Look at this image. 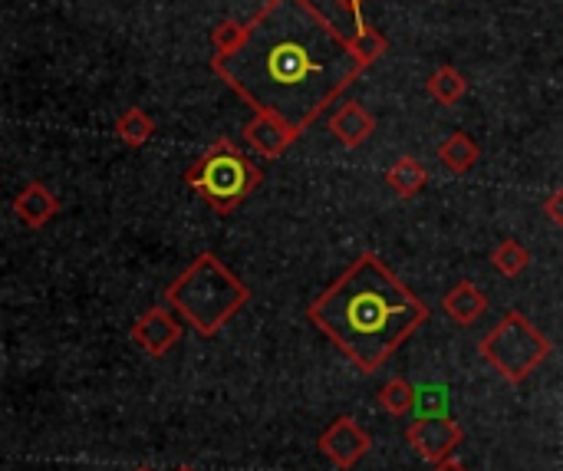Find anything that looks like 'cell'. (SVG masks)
Returning a JSON list of instances; mask_svg holds the SVG:
<instances>
[{"label": "cell", "instance_id": "6", "mask_svg": "<svg viewBox=\"0 0 563 471\" xmlns=\"http://www.w3.org/2000/svg\"><path fill=\"white\" fill-rule=\"evenodd\" d=\"M409 446L416 449V456L429 465H439L445 459H452V452L462 446L465 432L459 423H452L449 416H419L409 432H406Z\"/></svg>", "mask_w": 563, "mask_h": 471}, {"label": "cell", "instance_id": "2", "mask_svg": "<svg viewBox=\"0 0 563 471\" xmlns=\"http://www.w3.org/2000/svg\"><path fill=\"white\" fill-rule=\"evenodd\" d=\"M307 317L360 373H376L429 320V307L376 254H363Z\"/></svg>", "mask_w": 563, "mask_h": 471}, {"label": "cell", "instance_id": "21", "mask_svg": "<svg viewBox=\"0 0 563 471\" xmlns=\"http://www.w3.org/2000/svg\"><path fill=\"white\" fill-rule=\"evenodd\" d=\"M363 3H366V0H333V7L343 13L346 33H356V30L366 26V20H363Z\"/></svg>", "mask_w": 563, "mask_h": 471}, {"label": "cell", "instance_id": "5", "mask_svg": "<svg viewBox=\"0 0 563 471\" xmlns=\"http://www.w3.org/2000/svg\"><path fill=\"white\" fill-rule=\"evenodd\" d=\"M478 353L501 380L518 386L551 357V343L525 314L511 310L492 333L482 337Z\"/></svg>", "mask_w": 563, "mask_h": 471}, {"label": "cell", "instance_id": "20", "mask_svg": "<svg viewBox=\"0 0 563 471\" xmlns=\"http://www.w3.org/2000/svg\"><path fill=\"white\" fill-rule=\"evenodd\" d=\"M350 40H353V50H356V56L363 59V66L369 69L383 53H386V36L376 30V26H363V30H356V33H350Z\"/></svg>", "mask_w": 563, "mask_h": 471}, {"label": "cell", "instance_id": "10", "mask_svg": "<svg viewBox=\"0 0 563 471\" xmlns=\"http://www.w3.org/2000/svg\"><path fill=\"white\" fill-rule=\"evenodd\" d=\"M330 132H333V139L343 142L346 149H360V145L376 132V116H373L363 102L346 99L343 106L333 109V116H330Z\"/></svg>", "mask_w": 563, "mask_h": 471}, {"label": "cell", "instance_id": "13", "mask_svg": "<svg viewBox=\"0 0 563 471\" xmlns=\"http://www.w3.org/2000/svg\"><path fill=\"white\" fill-rule=\"evenodd\" d=\"M482 149L468 132H452L442 145H439V162L452 172V175H465L478 165Z\"/></svg>", "mask_w": 563, "mask_h": 471}, {"label": "cell", "instance_id": "23", "mask_svg": "<svg viewBox=\"0 0 563 471\" xmlns=\"http://www.w3.org/2000/svg\"><path fill=\"white\" fill-rule=\"evenodd\" d=\"M432 471H468V465H465V462H459V459H445V462L432 465Z\"/></svg>", "mask_w": 563, "mask_h": 471}, {"label": "cell", "instance_id": "17", "mask_svg": "<svg viewBox=\"0 0 563 471\" xmlns=\"http://www.w3.org/2000/svg\"><path fill=\"white\" fill-rule=\"evenodd\" d=\"M528 264H531V251H528L521 241H515V238L501 241V244L492 251V267H495L501 277H521V274L528 271Z\"/></svg>", "mask_w": 563, "mask_h": 471}, {"label": "cell", "instance_id": "22", "mask_svg": "<svg viewBox=\"0 0 563 471\" xmlns=\"http://www.w3.org/2000/svg\"><path fill=\"white\" fill-rule=\"evenodd\" d=\"M544 215H548V221H554L558 228H563V188H558V191L544 201Z\"/></svg>", "mask_w": 563, "mask_h": 471}, {"label": "cell", "instance_id": "19", "mask_svg": "<svg viewBox=\"0 0 563 471\" xmlns=\"http://www.w3.org/2000/svg\"><path fill=\"white\" fill-rule=\"evenodd\" d=\"M244 36H247V23H241V20H221L214 26V33H211V59L234 53L244 43Z\"/></svg>", "mask_w": 563, "mask_h": 471}, {"label": "cell", "instance_id": "14", "mask_svg": "<svg viewBox=\"0 0 563 471\" xmlns=\"http://www.w3.org/2000/svg\"><path fill=\"white\" fill-rule=\"evenodd\" d=\"M429 182V172L419 158L412 155H402L389 172H386V185L399 195V198H416Z\"/></svg>", "mask_w": 563, "mask_h": 471}, {"label": "cell", "instance_id": "3", "mask_svg": "<svg viewBox=\"0 0 563 471\" xmlns=\"http://www.w3.org/2000/svg\"><path fill=\"white\" fill-rule=\"evenodd\" d=\"M165 300L172 310L185 317L188 327H195V333L214 337L251 304V291L238 274H231L221 264L218 254L208 251V254H198L168 284Z\"/></svg>", "mask_w": 563, "mask_h": 471}, {"label": "cell", "instance_id": "7", "mask_svg": "<svg viewBox=\"0 0 563 471\" xmlns=\"http://www.w3.org/2000/svg\"><path fill=\"white\" fill-rule=\"evenodd\" d=\"M317 446L336 469H353L373 449V439L353 416H340L320 432Z\"/></svg>", "mask_w": 563, "mask_h": 471}, {"label": "cell", "instance_id": "18", "mask_svg": "<svg viewBox=\"0 0 563 471\" xmlns=\"http://www.w3.org/2000/svg\"><path fill=\"white\" fill-rule=\"evenodd\" d=\"M379 403L389 416H406L419 406V390L409 380H389L379 390Z\"/></svg>", "mask_w": 563, "mask_h": 471}, {"label": "cell", "instance_id": "9", "mask_svg": "<svg viewBox=\"0 0 563 471\" xmlns=\"http://www.w3.org/2000/svg\"><path fill=\"white\" fill-rule=\"evenodd\" d=\"M132 340L148 353V357H165L175 350V343L181 340V324L165 310V307H152L148 314L139 317V324L132 327Z\"/></svg>", "mask_w": 563, "mask_h": 471}, {"label": "cell", "instance_id": "8", "mask_svg": "<svg viewBox=\"0 0 563 471\" xmlns=\"http://www.w3.org/2000/svg\"><path fill=\"white\" fill-rule=\"evenodd\" d=\"M297 135H300V129H294L287 119H280L274 112H254L244 125V142L264 158H280L297 142Z\"/></svg>", "mask_w": 563, "mask_h": 471}, {"label": "cell", "instance_id": "16", "mask_svg": "<svg viewBox=\"0 0 563 471\" xmlns=\"http://www.w3.org/2000/svg\"><path fill=\"white\" fill-rule=\"evenodd\" d=\"M426 89H429V96L439 102V106H455V102H462L465 99V92H468V79L455 69V66H439L432 76H429V83H426Z\"/></svg>", "mask_w": 563, "mask_h": 471}, {"label": "cell", "instance_id": "4", "mask_svg": "<svg viewBox=\"0 0 563 471\" xmlns=\"http://www.w3.org/2000/svg\"><path fill=\"white\" fill-rule=\"evenodd\" d=\"M261 182H264V168L254 158H247L231 139H218L185 172V185L221 218L238 211V205H244Z\"/></svg>", "mask_w": 563, "mask_h": 471}, {"label": "cell", "instance_id": "12", "mask_svg": "<svg viewBox=\"0 0 563 471\" xmlns=\"http://www.w3.org/2000/svg\"><path fill=\"white\" fill-rule=\"evenodd\" d=\"M13 211L26 228H43L59 211V198L43 182H26L13 198Z\"/></svg>", "mask_w": 563, "mask_h": 471}, {"label": "cell", "instance_id": "15", "mask_svg": "<svg viewBox=\"0 0 563 471\" xmlns=\"http://www.w3.org/2000/svg\"><path fill=\"white\" fill-rule=\"evenodd\" d=\"M115 135L129 145V149H142L152 135H155V119L142 109V106H129L119 112L115 119Z\"/></svg>", "mask_w": 563, "mask_h": 471}, {"label": "cell", "instance_id": "25", "mask_svg": "<svg viewBox=\"0 0 563 471\" xmlns=\"http://www.w3.org/2000/svg\"><path fill=\"white\" fill-rule=\"evenodd\" d=\"M178 471H198V469H178Z\"/></svg>", "mask_w": 563, "mask_h": 471}, {"label": "cell", "instance_id": "1", "mask_svg": "<svg viewBox=\"0 0 563 471\" xmlns=\"http://www.w3.org/2000/svg\"><path fill=\"white\" fill-rule=\"evenodd\" d=\"M211 69L254 112H274L300 132L366 73L350 33L313 0H264L244 43L211 59Z\"/></svg>", "mask_w": 563, "mask_h": 471}, {"label": "cell", "instance_id": "11", "mask_svg": "<svg viewBox=\"0 0 563 471\" xmlns=\"http://www.w3.org/2000/svg\"><path fill=\"white\" fill-rule=\"evenodd\" d=\"M442 310H445V317H449L452 324L472 327V324H478V320L488 314V297H485V291H482L478 284L459 281V284L442 297Z\"/></svg>", "mask_w": 563, "mask_h": 471}, {"label": "cell", "instance_id": "24", "mask_svg": "<svg viewBox=\"0 0 563 471\" xmlns=\"http://www.w3.org/2000/svg\"><path fill=\"white\" fill-rule=\"evenodd\" d=\"M135 471H155V469H148V465H142V469H135Z\"/></svg>", "mask_w": 563, "mask_h": 471}]
</instances>
